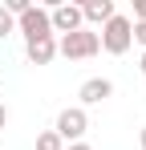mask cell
Returning a JSON list of instances; mask_svg holds the SVG:
<instances>
[{
    "mask_svg": "<svg viewBox=\"0 0 146 150\" xmlns=\"http://www.w3.org/2000/svg\"><path fill=\"white\" fill-rule=\"evenodd\" d=\"M97 41H101V49H106V53L122 57V53L134 45V21H130V16H122V12H114V16H110V21L101 25Z\"/></svg>",
    "mask_w": 146,
    "mask_h": 150,
    "instance_id": "obj_1",
    "label": "cell"
},
{
    "mask_svg": "<svg viewBox=\"0 0 146 150\" xmlns=\"http://www.w3.org/2000/svg\"><path fill=\"white\" fill-rule=\"evenodd\" d=\"M57 53L65 61H85V57H97L101 53V41H97L94 28H77V33H65L57 41Z\"/></svg>",
    "mask_w": 146,
    "mask_h": 150,
    "instance_id": "obj_2",
    "label": "cell"
},
{
    "mask_svg": "<svg viewBox=\"0 0 146 150\" xmlns=\"http://www.w3.org/2000/svg\"><path fill=\"white\" fill-rule=\"evenodd\" d=\"M57 138L61 142H81L85 138V130H89V114L81 110V105H69V110H61L57 114Z\"/></svg>",
    "mask_w": 146,
    "mask_h": 150,
    "instance_id": "obj_3",
    "label": "cell"
},
{
    "mask_svg": "<svg viewBox=\"0 0 146 150\" xmlns=\"http://www.w3.org/2000/svg\"><path fill=\"white\" fill-rule=\"evenodd\" d=\"M16 33H24V41L53 37V25H49V8H41V4H28L21 16H16Z\"/></svg>",
    "mask_w": 146,
    "mask_h": 150,
    "instance_id": "obj_4",
    "label": "cell"
},
{
    "mask_svg": "<svg viewBox=\"0 0 146 150\" xmlns=\"http://www.w3.org/2000/svg\"><path fill=\"white\" fill-rule=\"evenodd\" d=\"M49 25H53V37L61 33H77V28H85L81 21V4H57V8H49Z\"/></svg>",
    "mask_w": 146,
    "mask_h": 150,
    "instance_id": "obj_5",
    "label": "cell"
},
{
    "mask_svg": "<svg viewBox=\"0 0 146 150\" xmlns=\"http://www.w3.org/2000/svg\"><path fill=\"white\" fill-rule=\"evenodd\" d=\"M77 98H81V110H85V105H101L106 98H114V81H110V77H89V81L77 89Z\"/></svg>",
    "mask_w": 146,
    "mask_h": 150,
    "instance_id": "obj_6",
    "label": "cell"
},
{
    "mask_svg": "<svg viewBox=\"0 0 146 150\" xmlns=\"http://www.w3.org/2000/svg\"><path fill=\"white\" fill-rule=\"evenodd\" d=\"M24 57L33 65H49L57 57V37H37V41H24Z\"/></svg>",
    "mask_w": 146,
    "mask_h": 150,
    "instance_id": "obj_7",
    "label": "cell"
},
{
    "mask_svg": "<svg viewBox=\"0 0 146 150\" xmlns=\"http://www.w3.org/2000/svg\"><path fill=\"white\" fill-rule=\"evenodd\" d=\"M114 12H118L114 0H85V4H81V21H85V25H106Z\"/></svg>",
    "mask_w": 146,
    "mask_h": 150,
    "instance_id": "obj_8",
    "label": "cell"
},
{
    "mask_svg": "<svg viewBox=\"0 0 146 150\" xmlns=\"http://www.w3.org/2000/svg\"><path fill=\"white\" fill-rule=\"evenodd\" d=\"M37 150H65V142L57 138V130H41L37 134Z\"/></svg>",
    "mask_w": 146,
    "mask_h": 150,
    "instance_id": "obj_9",
    "label": "cell"
},
{
    "mask_svg": "<svg viewBox=\"0 0 146 150\" xmlns=\"http://www.w3.org/2000/svg\"><path fill=\"white\" fill-rule=\"evenodd\" d=\"M12 33H16V21H12V12L0 4V41H4V37H12Z\"/></svg>",
    "mask_w": 146,
    "mask_h": 150,
    "instance_id": "obj_10",
    "label": "cell"
},
{
    "mask_svg": "<svg viewBox=\"0 0 146 150\" xmlns=\"http://www.w3.org/2000/svg\"><path fill=\"white\" fill-rule=\"evenodd\" d=\"M4 8H8V12H12V21H16V16H21V12H24V8H28V0H8Z\"/></svg>",
    "mask_w": 146,
    "mask_h": 150,
    "instance_id": "obj_11",
    "label": "cell"
},
{
    "mask_svg": "<svg viewBox=\"0 0 146 150\" xmlns=\"http://www.w3.org/2000/svg\"><path fill=\"white\" fill-rule=\"evenodd\" d=\"M146 21V0H134V25H142Z\"/></svg>",
    "mask_w": 146,
    "mask_h": 150,
    "instance_id": "obj_12",
    "label": "cell"
},
{
    "mask_svg": "<svg viewBox=\"0 0 146 150\" xmlns=\"http://www.w3.org/2000/svg\"><path fill=\"white\" fill-rule=\"evenodd\" d=\"M134 41H138L142 53H146V21H142V25H134Z\"/></svg>",
    "mask_w": 146,
    "mask_h": 150,
    "instance_id": "obj_13",
    "label": "cell"
},
{
    "mask_svg": "<svg viewBox=\"0 0 146 150\" xmlns=\"http://www.w3.org/2000/svg\"><path fill=\"white\" fill-rule=\"evenodd\" d=\"M4 126H8V105L0 101V130H4Z\"/></svg>",
    "mask_w": 146,
    "mask_h": 150,
    "instance_id": "obj_14",
    "label": "cell"
},
{
    "mask_svg": "<svg viewBox=\"0 0 146 150\" xmlns=\"http://www.w3.org/2000/svg\"><path fill=\"white\" fill-rule=\"evenodd\" d=\"M69 150H94L89 142H69Z\"/></svg>",
    "mask_w": 146,
    "mask_h": 150,
    "instance_id": "obj_15",
    "label": "cell"
},
{
    "mask_svg": "<svg viewBox=\"0 0 146 150\" xmlns=\"http://www.w3.org/2000/svg\"><path fill=\"white\" fill-rule=\"evenodd\" d=\"M138 73L146 77V53H142V57H138Z\"/></svg>",
    "mask_w": 146,
    "mask_h": 150,
    "instance_id": "obj_16",
    "label": "cell"
},
{
    "mask_svg": "<svg viewBox=\"0 0 146 150\" xmlns=\"http://www.w3.org/2000/svg\"><path fill=\"white\" fill-rule=\"evenodd\" d=\"M138 146H142V150H146V126H142V134H138Z\"/></svg>",
    "mask_w": 146,
    "mask_h": 150,
    "instance_id": "obj_17",
    "label": "cell"
}]
</instances>
